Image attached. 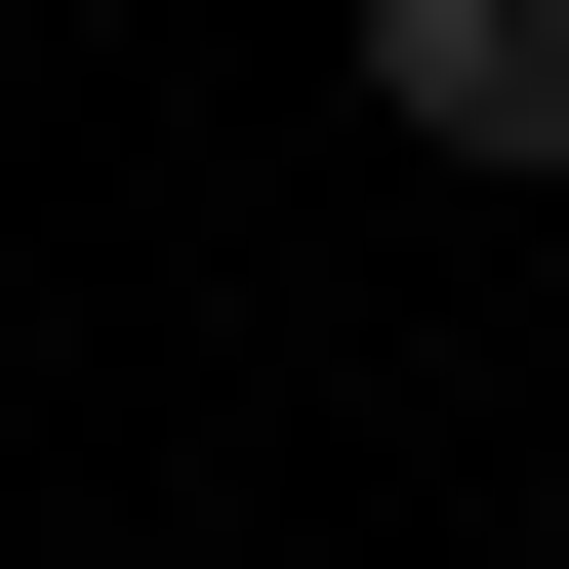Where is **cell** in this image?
Segmentation results:
<instances>
[{
	"mask_svg": "<svg viewBox=\"0 0 569 569\" xmlns=\"http://www.w3.org/2000/svg\"><path fill=\"white\" fill-rule=\"evenodd\" d=\"M367 122L407 163H569V0H367Z\"/></svg>",
	"mask_w": 569,
	"mask_h": 569,
	"instance_id": "1",
	"label": "cell"
},
{
	"mask_svg": "<svg viewBox=\"0 0 569 569\" xmlns=\"http://www.w3.org/2000/svg\"><path fill=\"white\" fill-rule=\"evenodd\" d=\"M0 41H41V0H0Z\"/></svg>",
	"mask_w": 569,
	"mask_h": 569,
	"instance_id": "2",
	"label": "cell"
}]
</instances>
